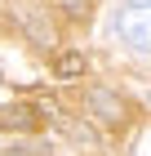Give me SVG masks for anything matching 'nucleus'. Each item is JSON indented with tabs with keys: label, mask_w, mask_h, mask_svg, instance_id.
I'll use <instances>...</instances> for the list:
<instances>
[{
	"label": "nucleus",
	"mask_w": 151,
	"mask_h": 156,
	"mask_svg": "<svg viewBox=\"0 0 151 156\" xmlns=\"http://www.w3.org/2000/svg\"><path fill=\"white\" fill-rule=\"evenodd\" d=\"M36 125H40V112L27 107V103L0 107V129H36Z\"/></svg>",
	"instance_id": "3"
},
{
	"label": "nucleus",
	"mask_w": 151,
	"mask_h": 156,
	"mask_svg": "<svg viewBox=\"0 0 151 156\" xmlns=\"http://www.w3.org/2000/svg\"><path fill=\"white\" fill-rule=\"evenodd\" d=\"M116 31L138 54H151V0H125L116 13Z\"/></svg>",
	"instance_id": "1"
},
{
	"label": "nucleus",
	"mask_w": 151,
	"mask_h": 156,
	"mask_svg": "<svg viewBox=\"0 0 151 156\" xmlns=\"http://www.w3.org/2000/svg\"><path fill=\"white\" fill-rule=\"evenodd\" d=\"M89 107H93V116L102 120V125H125V120H129L125 98H120L116 89H107V85H93V89H89Z\"/></svg>",
	"instance_id": "2"
},
{
	"label": "nucleus",
	"mask_w": 151,
	"mask_h": 156,
	"mask_svg": "<svg viewBox=\"0 0 151 156\" xmlns=\"http://www.w3.org/2000/svg\"><path fill=\"white\" fill-rule=\"evenodd\" d=\"M58 76H62V80L84 76V54H62V58H58Z\"/></svg>",
	"instance_id": "4"
}]
</instances>
